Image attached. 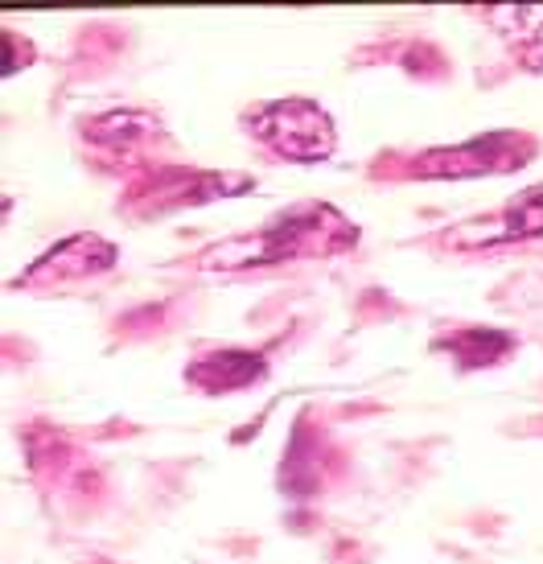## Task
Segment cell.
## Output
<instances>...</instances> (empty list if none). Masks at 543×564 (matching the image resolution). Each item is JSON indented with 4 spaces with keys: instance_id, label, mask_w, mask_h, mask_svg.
Masks as SVG:
<instances>
[{
    "instance_id": "1",
    "label": "cell",
    "mask_w": 543,
    "mask_h": 564,
    "mask_svg": "<svg viewBox=\"0 0 543 564\" xmlns=\"http://www.w3.org/2000/svg\"><path fill=\"white\" fill-rule=\"evenodd\" d=\"M256 128H260V137L272 149H280L284 158H296V161H317L334 149V120L317 104H305V99L272 104L256 120Z\"/></svg>"
},
{
    "instance_id": "2",
    "label": "cell",
    "mask_w": 543,
    "mask_h": 564,
    "mask_svg": "<svg viewBox=\"0 0 543 564\" xmlns=\"http://www.w3.org/2000/svg\"><path fill=\"white\" fill-rule=\"evenodd\" d=\"M264 371V362L256 355H235V350H222L215 359L203 362V371H194V379L203 383L206 392H227V388H243L251 379Z\"/></svg>"
},
{
    "instance_id": "3",
    "label": "cell",
    "mask_w": 543,
    "mask_h": 564,
    "mask_svg": "<svg viewBox=\"0 0 543 564\" xmlns=\"http://www.w3.org/2000/svg\"><path fill=\"white\" fill-rule=\"evenodd\" d=\"M543 231V186L519 194L507 210V239L514 236H540Z\"/></svg>"
}]
</instances>
